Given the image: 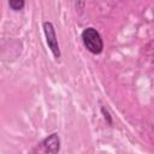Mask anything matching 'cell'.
Instances as JSON below:
<instances>
[{
  "label": "cell",
  "mask_w": 154,
  "mask_h": 154,
  "mask_svg": "<svg viewBox=\"0 0 154 154\" xmlns=\"http://www.w3.org/2000/svg\"><path fill=\"white\" fill-rule=\"evenodd\" d=\"M82 41L84 47L91 54H100L103 49V41L100 32L94 28H85L82 31Z\"/></svg>",
  "instance_id": "cell-1"
},
{
  "label": "cell",
  "mask_w": 154,
  "mask_h": 154,
  "mask_svg": "<svg viewBox=\"0 0 154 154\" xmlns=\"http://www.w3.org/2000/svg\"><path fill=\"white\" fill-rule=\"evenodd\" d=\"M42 29H43V32H45V37H46V42L48 45V48L53 53L54 58H57V59L60 58L61 53H60V48H59V43H58V38H57L53 24L51 22H43L42 23Z\"/></svg>",
  "instance_id": "cell-2"
},
{
  "label": "cell",
  "mask_w": 154,
  "mask_h": 154,
  "mask_svg": "<svg viewBox=\"0 0 154 154\" xmlns=\"http://www.w3.org/2000/svg\"><path fill=\"white\" fill-rule=\"evenodd\" d=\"M42 146L49 154H58L60 150V138L58 134H52L46 137L42 142Z\"/></svg>",
  "instance_id": "cell-3"
},
{
  "label": "cell",
  "mask_w": 154,
  "mask_h": 154,
  "mask_svg": "<svg viewBox=\"0 0 154 154\" xmlns=\"http://www.w3.org/2000/svg\"><path fill=\"white\" fill-rule=\"evenodd\" d=\"M24 5H25V2L23 0H10L8 1V6L13 11H20V10H23Z\"/></svg>",
  "instance_id": "cell-4"
},
{
  "label": "cell",
  "mask_w": 154,
  "mask_h": 154,
  "mask_svg": "<svg viewBox=\"0 0 154 154\" xmlns=\"http://www.w3.org/2000/svg\"><path fill=\"white\" fill-rule=\"evenodd\" d=\"M101 113L103 114V118H105V120L109 124V125H112V118H111V116H109V113H108V111L105 108V107H101Z\"/></svg>",
  "instance_id": "cell-5"
}]
</instances>
